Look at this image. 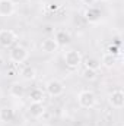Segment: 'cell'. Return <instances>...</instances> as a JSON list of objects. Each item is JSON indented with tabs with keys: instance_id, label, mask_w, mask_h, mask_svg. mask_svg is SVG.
Here are the masks:
<instances>
[{
	"instance_id": "obj_15",
	"label": "cell",
	"mask_w": 124,
	"mask_h": 126,
	"mask_svg": "<svg viewBox=\"0 0 124 126\" xmlns=\"http://www.w3.org/2000/svg\"><path fill=\"white\" fill-rule=\"evenodd\" d=\"M117 62V57L115 56H112V54H110V53H105L104 56H102V59H101V66H104V67H107V69H112L114 67V64Z\"/></svg>"
},
{
	"instance_id": "obj_20",
	"label": "cell",
	"mask_w": 124,
	"mask_h": 126,
	"mask_svg": "<svg viewBox=\"0 0 124 126\" xmlns=\"http://www.w3.org/2000/svg\"><path fill=\"white\" fill-rule=\"evenodd\" d=\"M96 0H82V3L83 4H86V6H91V4H93Z\"/></svg>"
},
{
	"instance_id": "obj_17",
	"label": "cell",
	"mask_w": 124,
	"mask_h": 126,
	"mask_svg": "<svg viewBox=\"0 0 124 126\" xmlns=\"http://www.w3.org/2000/svg\"><path fill=\"white\" fill-rule=\"evenodd\" d=\"M85 67L86 69H92V70H98L101 67V60L96 57H88L85 60Z\"/></svg>"
},
{
	"instance_id": "obj_8",
	"label": "cell",
	"mask_w": 124,
	"mask_h": 126,
	"mask_svg": "<svg viewBox=\"0 0 124 126\" xmlns=\"http://www.w3.org/2000/svg\"><path fill=\"white\" fill-rule=\"evenodd\" d=\"M28 111H29L31 117H34V119H39V117H42L44 113H45L44 103H31Z\"/></svg>"
},
{
	"instance_id": "obj_19",
	"label": "cell",
	"mask_w": 124,
	"mask_h": 126,
	"mask_svg": "<svg viewBox=\"0 0 124 126\" xmlns=\"http://www.w3.org/2000/svg\"><path fill=\"white\" fill-rule=\"evenodd\" d=\"M107 53H110V54H112V56L117 57V54L120 53V48H118L117 46H110V47L107 48Z\"/></svg>"
},
{
	"instance_id": "obj_12",
	"label": "cell",
	"mask_w": 124,
	"mask_h": 126,
	"mask_svg": "<svg viewBox=\"0 0 124 126\" xmlns=\"http://www.w3.org/2000/svg\"><path fill=\"white\" fill-rule=\"evenodd\" d=\"M54 40H56V43L59 44V47H62V46H66V44H69V43H70V35H69V32L60 30V31L56 32Z\"/></svg>"
},
{
	"instance_id": "obj_4",
	"label": "cell",
	"mask_w": 124,
	"mask_h": 126,
	"mask_svg": "<svg viewBox=\"0 0 124 126\" xmlns=\"http://www.w3.org/2000/svg\"><path fill=\"white\" fill-rule=\"evenodd\" d=\"M18 40L16 32L12 30H0V47L10 48Z\"/></svg>"
},
{
	"instance_id": "obj_1",
	"label": "cell",
	"mask_w": 124,
	"mask_h": 126,
	"mask_svg": "<svg viewBox=\"0 0 124 126\" xmlns=\"http://www.w3.org/2000/svg\"><path fill=\"white\" fill-rule=\"evenodd\" d=\"M77 103L82 109H92L96 104V95L89 90H83L77 94Z\"/></svg>"
},
{
	"instance_id": "obj_11",
	"label": "cell",
	"mask_w": 124,
	"mask_h": 126,
	"mask_svg": "<svg viewBox=\"0 0 124 126\" xmlns=\"http://www.w3.org/2000/svg\"><path fill=\"white\" fill-rule=\"evenodd\" d=\"M9 94L15 98H22L25 95V88L19 84V82H13L9 88Z\"/></svg>"
},
{
	"instance_id": "obj_9",
	"label": "cell",
	"mask_w": 124,
	"mask_h": 126,
	"mask_svg": "<svg viewBox=\"0 0 124 126\" xmlns=\"http://www.w3.org/2000/svg\"><path fill=\"white\" fill-rule=\"evenodd\" d=\"M15 13V3L12 0H0V16H10Z\"/></svg>"
},
{
	"instance_id": "obj_22",
	"label": "cell",
	"mask_w": 124,
	"mask_h": 126,
	"mask_svg": "<svg viewBox=\"0 0 124 126\" xmlns=\"http://www.w3.org/2000/svg\"><path fill=\"white\" fill-rule=\"evenodd\" d=\"M1 95H3V91H1V88H0V98H1Z\"/></svg>"
},
{
	"instance_id": "obj_2",
	"label": "cell",
	"mask_w": 124,
	"mask_h": 126,
	"mask_svg": "<svg viewBox=\"0 0 124 126\" xmlns=\"http://www.w3.org/2000/svg\"><path fill=\"white\" fill-rule=\"evenodd\" d=\"M29 57V51L24 47V46H15L10 51H9V59L13 63H24Z\"/></svg>"
},
{
	"instance_id": "obj_5",
	"label": "cell",
	"mask_w": 124,
	"mask_h": 126,
	"mask_svg": "<svg viewBox=\"0 0 124 126\" xmlns=\"http://www.w3.org/2000/svg\"><path fill=\"white\" fill-rule=\"evenodd\" d=\"M64 90H66L64 84L59 79H51L45 84V91L50 97H60L64 93Z\"/></svg>"
},
{
	"instance_id": "obj_13",
	"label": "cell",
	"mask_w": 124,
	"mask_h": 126,
	"mask_svg": "<svg viewBox=\"0 0 124 126\" xmlns=\"http://www.w3.org/2000/svg\"><path fill=\"white\" fill-rule=\"evenodd\" d=\"M29 100H31V103H44L45 93L42 90H39V88H34L29 93Z\"/></svg>"
},
{
	"instance_id": "obj_14",
	"label": "cell",
	"mask_w": 124,
	"mask_h": 126,
	"mask_svg": "<svg viewBox=\"0 0 124 126\" xmlns=\"http://www.w3.org/2000/svg\"><path fill=\"white\" fill-rule=\"evenodd\" d=\"M85 19L89 21L91 24H96L101 19V12L98 9H88L85 12Z\"/></svg>"
},
{
	"instance_id": "obj_6",
	"label": "cell",
	"mask_w": 124,
	"mask_h": 126,
	"mask_svg": "<svg viewBox=\"0 0 124 126\" xmlns=\"http://www.w3.org/2000/svg\"><path fill=\"white\" fill-rule=\"evenodd\" d=\"M108 103H110V106H111L112 109H117V110L123 109L124 107V93L121 90L112 91V93L110 94V97H108Z\"/></svg>"
},
{
	"instance_id": "obj_16",
	"label": "cell",
	"mask_w": 124,
	"mask_h": 126,
	"mask_svg": "<svg viewBox=\"0 0 124 126\" xmlns=\"http://www.w3.org/2000/svg\"><path fill=\"white\" fill-rule=\"evenodd\" d=\"M21 75H22V78L25 79V81H34L35 79V76H37V70L31 67V66H26L22 72H21Z\"/></svg>"
},
{
	"instance_id": "obj_3",
	"label": "cell",
	"mask_w": 124,
	"mask_h": 126,
	"mask_svg": "<svg viewBox=\"0 0 124 126\" xmlns=\"http://www.w3.org/2000/svg\"><path fill=\"white\" fill-rule=\"evenodd\" d=\"M64 63L70 69H77L82 64V54L77 50H67L64 53Z\"/></svg>"
},
{
	"instance_id": "obj_10",
	"label": "cell",
	"mask_w": 124,
	"mask_h": 126,
	"mask_svg": "<svg viewBox=\"0 0 124 126\" xmlns=\"http://www.w3.org/2000/svg\"><path fill=\"white\" fill-rule=\"evenodd\" d=\"M15 117V110L10 109V107H1L0 109V122H12Z\"/></svg>"
},
{
	"instance_id": "obj_23",
	"label": "cell",
	"mask_w": 124,
	"mask_h": 126,
	"mask_svg": "<svg viewBox=\"0 0 124 126\" xmlns=\"http://www.w3.org/2000/svg\"><path fill=\"white\" fill-rule=\"evenodd\" d=\"M101 1H110V0H101Z\"/></svg>"
},
{
	"instance_id": "obj_18",
	"label": "cell",
	"mask_w": 124,
	"mask_h": 126,
	"mask_svg": "<svg viewBox=\"0 0 124 126\" xmlns=\"http://www.w3.org/2000/svg\"><path fill=\"white\" fill-rule=\"evenodd\" d=\"M82 76H83V79H86V81H95L98 75H96V70L86 69V67H85V70L82 72Z\"/></svg>"
},
{
	"instance_id": "obj_21",
	"label": "cell",
	"mask_w": 124,
	"mask_h": 126,
	"mask_svg": "<svg viewBox=\"0 0 124 126\" xmlns=\"http://www.w3.org/2000/svg\"><path fill=\"white\" fill-rule=\"evenodd\" d=\"M7 75L9 76H15V70H7Z\"/></svg>"
},
{
	"instance_id": "obj_7",
	"label": "cell",
	"mask_w": 124,
	"mask_h": 126,
	"mask_svg": "<svg viewBox=\"0 0 124 126\" xmlns=\"http://www.w3.org/2000/svg\"><path fill=\"white\" fill-rule=\"evenodd\" d=\"M39 47H41V50H42L44 53H47V54L57 53V50L60 48L54 38H45V40H42L41 44H39Z\"/></svg>"
}]
</instances>
